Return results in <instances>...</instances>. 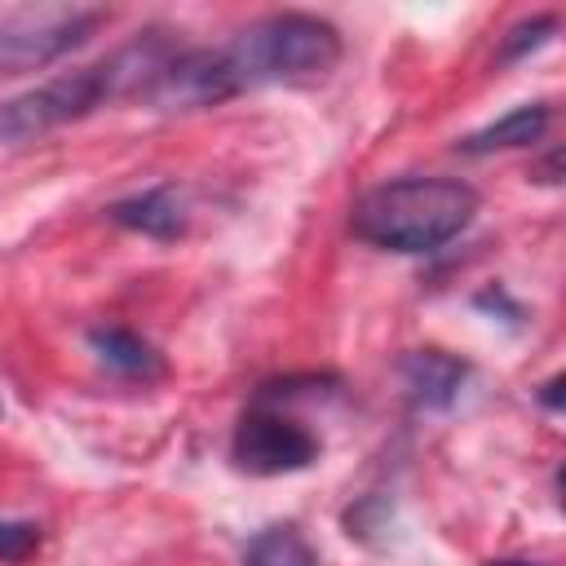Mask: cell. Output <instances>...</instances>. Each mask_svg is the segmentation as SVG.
<instances>
[{
  "label": "cell",
  "mask_w": 566,
  "mask_h": 566,
  "mask_svg": "<svg viewBox=\"0 0 566 566\" xmlns=\"http://www.w3.org/2000/svg\"><path fill=\"white\" fill-rule=\"evenodd\" d=\"M478 217V190L455 177H398L358 195L349 230L385 252L420 256L451 243Z\"/></svg>",
  "instance_id": "obj_3"
},
{
  "label": "cell",
  "mask_w": 566,
  "mask_h": 566,
  "mask_svg": "<svg viewBox=\"0 0 566 566\" xmlns=\"http://www.w3.org/2000/svg\"><path fill=\"white\" fill-rule=\"evenodd\" d=\"M177 53H181V44L172 40V31L150 27V31L133 35L128 44H119L115 53H106L88 66L62 71V75L0 102V142L4 146H27V142L49 137L62 124H75V119L93 115L106 102L142 97Z\"/></svg>",
  "instance_id": "obj_1"
},
{
  "label": "cell",
  "mask_w": 566,
  "mask_h": 566,
  "mask_svg": "<svg viewBox=\"0 0 566 566\" xmlns=\"http://www.w3.org/2000/svg\"><path fill=\"white\" fill-rule=\"evenodd\" d=\"M491 566H535V562H491Z\"/></svg>",
  "instance_id": "obj_15"
},
{
  "label": "cell",
  "mask_w": 566,
  "mask_h": 566,
  "mask_svg": "<svg viewBox=\"0 0 566 566\" xmlns=\"http://www.w3.org/2000/svg\"><path fill=\"white\" fill-rule=\"evenodd\" d=\"M40 548L35 522H0V562H27Z\"/></svg>",
  "instance_id": "obj_12"
},
{
  "label": "cell",
  "mask_w": 566,
  "mask_h": 566,
  "mask_svg": "<svg viewBox=\"0 0 566 566\" xmlns=\"http://www.w3.org/2000/svg\"><path fill=\"white\" fill-rule=\"evenodd\" d=\"M243 566H318V557L296 526H265L261 535H252Z\"/></svg>",
  "instance_id": "obj_10"
},
{
  "label": "cell",
  "mask_w": 566,
  "mask_h": 566,
  "mask_svg": "<svg viewBox=\"0 0 566 566\" xmlns=\"http://www.w3.org/2000/svg\"><path fill=\"white\" fill-rule=\"evenodd\" d=\"M106 217H111L115 226L137 230V234L159 239V243L181 239V234H186V221H190L186 195H181V186H172V181L146 186V190L128 195V199H115V203L106 208Z\"/></svg>",
  "instance_id": "obj_6"
},
{
  "label": "cell",
  "mask_w": 566,
  "mask_h": 566,
  "mask_svg": "<svg viewBox=\"0 0 566 566\" xmlns=\"http://www.w3.org/2000/svg\"><path fill=\"white\" fill-rule=\"evenodd\" d=\"M539 398H544V407H553V411H557V407H562V376H553V380L544 385V394H539Z\"/></svg>",
  "instance_id": "obj_14"
},
{
  "label": "cell",
  "mask_w": 566,
  "mask_h": 566,
  "mask_svg": "<svg viewBox=\"0 0 566 566\" xmlns=\"http://www.w3.org/2000/svg\"><path fill=\"white\" fill-rule=\"evenodd\" d=\"M230 455L243 473L252 478H279V473H301L318 460V438L296 420L283 416L274 402L256 398L243 420L234 424L230 438Z\"/></svg>",
  "instance_id": "obj_5"
},
{
  "label": "cell",
  "mask_w": 566,
  "mask_h": 566,
  "mask_svg": "<svg viewBox=\"0 0 566 566\" xmlns=\"http://www.w3.org/2000/svg\"><path fill=\"white\" fill-rule=\"evenodd\" d=\"M553 31H557V18H553V13L522 18L517 27H509V35H504V44H500V62H513V57H522V53L539 49V44H544Z\"/></svg>",
  "instance_id": "obj_11"
},
{
  "label": "cell",
  "mask_w": 566,
  "mask_h": 566,
  "mask_svg": "<svg viewBox=\"0 0 566 566\" xmlns=\"http://www.w3.org/2000/svg\"><path fill=\"white\" fill-rule=\"evenodd\" d=\"M402 385H407V398L420 407V411H442L460 398L464 380H469V363L447 354V349H411L402 363Z\"/></svg>",
  "instance_id": "obj_7"
},
{
  "label": "cell",
  "mask_w": 566,
  "mask_h": 566,
  "mask_svg": "<svg viewBox=\"0 0 566 566\" xmlns=\"http://www.w3.org/2000/svg\"><path fill=\"white\" fill-rule=\"evenodd\" d=\"M212 53L230 97L261 84H318L340 62V31L318 13L283 9L248 22Z\"/></svg>",
  "instance_id": "obj_2"
},
{
  "label": "cell",
  "mask_w": 566,
  "mask_h": 566,
  "mask_svg": "<svg viewBox=\"0 0 566 566\" xmlns=\"http://www.w3.org/2000/svg\"><path fill=\"white\" fill-rule=\"evenodd\" d=\"M88 349H93L115 376H124V380H155V376H164L159 349H155L146 336L128 332V327H93V332H88Z\"/></svg>",
  "instance_id": "obj_8"
},
{
  "label": "cell",
  "mask_w": 566,
  "mask_h": 566,
  "mask_svg": "<svg viewBox=\"0 0 566 566\" xmlns=\"http://www.w3.org/2000/svg\"><path fill=\"white\" fill-rule=\"evenodd\" d=\"M531 177H535V181H544V186H557V181H562V155H557V150H548L539 164H531Z\"/></svg>",
  "instance_id": "obj_13"
},
{
  "label": "cell",
  "mask_w": 566,
  "mask_h": 566,
  "mask_svg": "<svg viewBox=\"0 0 566 566\" xmlns=\"http://www.w3.org/2000/svg\"><path fill=\"white\" fill-rule=\"evenodd\" d=\"M548 119H553V111H548L544 102H531V106H517V111H509V115L491 119L486 128H478V133L460 137L455 146H460L464 155H491V150L535 146V142L548 133Z\"/></svg>",
  "instance_id": "obj_9"
},
{
  "label": "cell",
  "mask_w": 566,
  "mask_h": 566,
  "mask_svg": "<svg viewBox=\"0 0 566 566\" xmlns=\"http://www.w3.org/2000/svg\"><path fill=\"white\" fill-rule=\"evenodd\" d=\"M106 22V9L88 4H22L0 18V71H40L71 49H80L97 27Z\"/></svg>",
  "instance_id": "obj_4"
}]
</instances>
